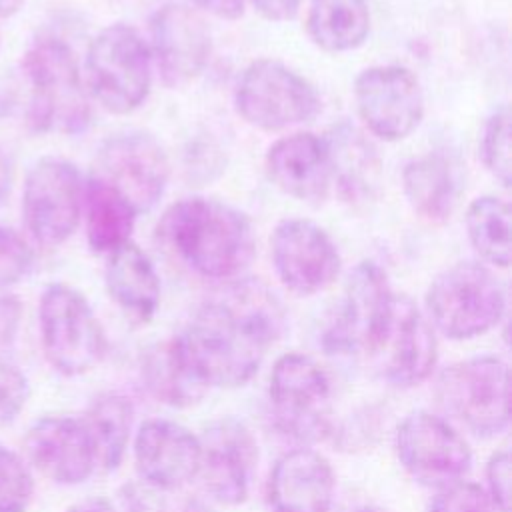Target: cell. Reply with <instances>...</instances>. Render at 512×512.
<instances>
[{"label":"cell","mask_w":512,"mask_h":512,"mask_svg":"<svg viewBox=\"0 0 512 512\" xmlns=\"http://www.w3.org/2000/svg\"><path fill=\"white\" fill-rule=\"evenodd\" d=\"M352 92L360 120L380 140H404L422 122L424 92L406 66L378 64L364 68L356 76Z\"/></svg>","instance_id":"5bb4252c"},{"label":"cell","mask_w":512,"mask_h":512,"mask_svg":"<svg viewBox=\"0 0 512 512\" xmlns=\"http://www.w3.org/2000/svg\"><path fill=\"white\" fill-rule=\"evenodd\" d=\"M142 380L150 396L172 408L194 406L208 392L194 376L174 338L148 350L142 362Z\"/></svg>","instance_id":"f1b7e54d"},{"label":"cell","mask_w":512,"mask_h":512,"mask_svg":"<svg viewBox=\"0 0 512 512\" xmlns=\"http://www.w3.org/2000/svg\"><path fill=\"white\" fill-rule=\"evenodd\" d=\"M200 438L198 476L206 494L222 506L246 502L258 464V444L250 428L234 418H218Z\"/></svg>","instance_id":"2e32d148"},{"label":"cell","mask_w":512,"mask_h":512,"mask_svg":"<svg viewBox=\"0 0 512 512\" xmlns=\"http://www.w3.org/2000/svg\"><path fill=\"white\" fill-rule=\"evenodd\" d=\"M336 492V474L330 460L298 446L276 458L266 482L270 512H330Z\"/></svg>","instance_id":"44dd1931"},{"label":"cell","mask_w":512,"mask_h":512,"mask_svg":"<svg viewBox=\"0 0 512 512\" xmlns=\"http://www.w3.org/2000/svg\"><path fill=\"white\" fill-rule=\"evenodd\" d=\"M270 256L278 280L296 296H314L326 290L342 266L330 234L306 218H286L274 226Z\"/></svg>","instance_id":"9a60e30c"},{"label":"cell","mask_w":512,"mask_h":512,"mask_svg":"<svg viewBox=\"0 0 512 512\" xmlns=\"http://www.w3.org/2000/svg\"><path fill=\"white\" fill-rule=\"evenodd\" d=\"M268 400L276 426L302 446L332 434V382L312 356H278L268 378Z\"/></svg>","instance_id":"ba28073f"},{"label":"cell","mask_w":512,"mask_h":512,"mask_svg":"<svg viewBox=\"0 0 512 512\" xmlns=\"http://www.w3.org/2000/svg\"><path fill=\"white\" fill-rule=\"evenodd\" d=\"M82 210L86 218V240L92 252L110 254L130 240L138 218L136 208L94 174L84 182Z\"/></svg>","instance_id":"484cf974"},{"label":"cell","mask_w":512,"mask_h":512,"mask_svg":"<svg viewBox=\"0 0 512 512\" xmlns=\"http://www.w3.org/2000/svg\"><path fill=\"white\" fill-rule=\"evenodd\" d=\"M402 190L420 218L440 224L452 216L460 202L462 170L448 154L428 152L404 166Z\"/></svg>","instance_id":"cb8c5ba5"},{"label":"cell","mask_w":512,"mask_h":512,"mask_svg":"<svg viewBox=\"0 0 512 512\" xmlns=\"http://www.w3.org/2000/svg\"><path fill=\"white\" fill-rule=\"evenodd\" d=\"M234 108L246 124L278 132L312 122L322 110V100L302 74L278 60L260 58L240 72Z\"/></svg>","instance_id":"9c48e42d"},{"label":"cell","mask_w":512,"mask_h":512,"mask_svg":"<svg viewBox=\"0 0 512 512\" xmlns=\"http://www.w3.org/2000/svg\"><path fill=\"white\" fill-rule=\"evenodd\" d=\"M486 492L498 512H510V454L496 450L484 468Z\"/></svg>","instance_id":"d590c367"},{"label":"cell","mask_w":512,"mask_h":512,"mask_svg":"<svg viewBox=\"0 0 512 512\" xmlns=\"http://www.w3.org/2000/svg\"><path fill=\"white\" fill-rule=\"evenodd\" d=\"M306 32L324 52L356 50L370 32L368 0H310Z\"/></svg>","instance_id":"83f0119b"},{"label":"cell","mask_w":512,"mask_h":512,"mask_svg":"<svg viewBox=\"0 0 512 512\" xmlns=\"http://www.w3.org/2000/svg\"><path fill=\"white\" fill-rule=\"evenodd\" d=\"M152 56L140 32L124 22L102 28L90 42L84 60V84L110 114L138 110L152 86Z\"/></svg>","instance_id":"8992f818"},{"label":"cell","mask_w":512,"mask_h":512,"mask_svg":"<svg viewBox=\"0 0 512 512\" xmlns=\"http://www.w3.org/2000/svg\"><path fill=\"white\" fill-rule=\"evenodd\" d=\"M424 306L436 332L448 340H472L504 318L506 288L486 264L462 260L434 276Z\"/></svg>","instance_id":"277c9868"},{"label":"cell","mask_w":512,"mask_h":512,"mask_svg":"<svg viewBox=\"0 0 512 512\" xmlns=\"http://www.w3.org/2000/svg\"><path fill=\"white\" fill-rule=\"evenodd\" d=\"M466 234L480 258L496 268L510 266V204L494 194L478 196L470 202Z\"/></svg>","instance_id":"f546056e"},{"label":"cell","mask_w":512,"mask_h":512,"mask_svg":"<svg viewBox=\"0 0 512 512\" xmlns=\"http://www.w3.org/2000/svg\"><path fill=\"white\" fill-rule=\"evenodd\" d=\"M22 320V302L14 294H0V346L12 344Z\"/></svg>","instance_id":"74e56055"},{"label":"cell","mask_w":512,"mask_h":512,"mask_svg":"<svg viewBox=\"0 0 512 512\" xmlns=\"http://www.w3.org/2000/svg\"><path fill=\"white\" fill-rule=\"evenodd\" d=\"M394 450L404 472L434 490L464 480L472 468V448L464 434L430 410H414L402 418Z\"/></svg>","instance_id":"8fae6325"},{"label":"cell","mask_w":512,"mask_h":512,"mask_svg":"<svg viewBox=\"0 0 512 512\" xmlns=\"http://www.w3.org/2000/svg\"><path fill=\"white\" fill-rule=\"evenodd\" d=\"M158 234L184 266L208 280L236 278L254 256L250 220L216 198L174 202L160 218Z\"/></svg>","instance_id":"7a4b0ae2"},{"label":"cell","mask_w":512,"mask_h":512,"mask_svg":"<svg viewBox=\"0 0 512 512\" xmlns=\"http://www.w3.org/2000/svg\"><path fill=\"white\" fill-rule=\"evenodd\" d=\"M480 158L486 170L504 186L512 182V158H510V112L508 106L494 110L480 132Z\"/></svg>","instance_id":"4dcf8cb0"},{"label":"cell","mask_w":512,"mask_h":512,"mask_svg":"<svg viewBox=\"0 0 512 512\" xmlns=\"http://www.w3.org/2000/svg\"><path fill=\"white\" fill-rule=\"evenodd\" d=\"M132 456L142 484L172 492L198 476L200 438L180 422L148 418L134 434Z\"/></svg>","instance_id":"ffe728a7"},{"label":"cell","mask_w":512,"mask_h":512,"mask_svg":"<svg viewBox=\"0 0 512 512\" xmlns=\"http://www.w3.org/2000/svg\"><path fill=\"white\" fill-rule=\"evenodd\" d=\"M286 316L262 282L232 280L194 312L174 338L194 376L210 388L248 384L282 336Z\"/></svg>","instance_id":"6da1fadb"},{"label":"cell","mask_w":512,"mask_h":512,"mask_svg":"<svg viewBox=\"0 0 512 512\" xmlns=\"http://www.w3.org/2000/svg\"><path fill=\"white\" fill-rule=\"evenodd\" d=\"M122 506L124 512H166L162 500L158 498V490L148 488L140 482L126 486L122 492Z\"/></svg>","instance_id":"8d00e7d4"},{"label":"cell","mask_w":512,"mask_h":512,"mask_svg":"<svg viewBox=\"0 0 512 512\" xmlns=\"http://www.w3.org/2000/svg\"><path fill=\"white\" fill-rule=\"evenodd\" d=\"M34 474L22 454L0 442V512H28Z\"/></svg>","instance_id":"1f68e13d"},{"label":"cell","mask_w":512,"mask_h":512,"mask_svg":"<svg viewBox=\"0 0 512 512\" xmlns=\"http://www.w3.org/2000/svg\"><path fill=\"white\" fill-rule=\"evenodd\" d=\"M354 512H384V510L374 508V506H364V508H358V510H354Z\"/></svg>","instance_id":"ee69618b"},{"label":"cell","mask_w":512,"mask_h":512,"mask_svg":"<svg viewBox=\"0 0 512 512\" xmlns=\"http://www.w3.org/2000/svg\"><path fill=\"white\" fill-rule=\"evenodd\" d=\"M30 400L28 376L8 358L0 356V426L12 424Z\"/></svg>","instance_id":"836d02e7"},{"label":"cell","mask_w":512,"mask_h":512,"mask_svg":"<svg viewBox=\"0 0 512 512\" xmlns=\"http://www.w3.org/2000/svg\"><path fill=\"white\" fill-rule=\"evenodd\" d=\"M270 182L290 198L322 204L332 188V172L324 138L312 132H292L274 140L266 152Z\"/></svg>","instance_id":"7402d4cb"},{"label":"cell","mask_w":512,"mask_h":512,"mask_svg":"<svg viewBox=\"0 0 512 512\" xmlns=\"http://www.w3.org/2000/svg\"><path fill=\"white\" fill-rule=\"evenodd\" d=\"M22 446L28 466L60 486H78L96 470L92 440L76 416L46 414L34 420Z\"/></svg>","instance_id":"d6986e66"},{"label":"cell","mask_w":512,"mask_h":512,"mask_svg":"<svg viewBox=\"0 0 512 512\" xmlns=\"http://www.w3.org/2000/svg\"><path fill=\"white\" fill-rule=\"evenodd\" d=\"M92 174L120 192L140 214L152 210L164 196L170 160L152 134L124 130L102 142Z\"/></svg>","instance_id":"4fadbf2b"},{"label":"cell","mask_w":512,"mask_h":512,"mask_svg":"<svg viewBox=\"0 0 512 512\" xmlns=\"http://www.w3.org/2000/svg\"><path fill=\"white\" fill-rule=\"evenodd\" d=\"M40 344L48 364L62 376L92 372L106 356V334L90 302L74 286L48 284L38 302Z\"/></svg>","instance_id":"52a82bcc"},{"label":"cell","mask_w":512,"mask_h":512,"mask_svg":"<svg viewBox=\"0 0 512 512\" xmlns=\"http://www.w3.org/2000/svg\"><path fill=\"white\" fill-rule=\"evenodd\" d=\"M104 282L116 306L136 324L154 318L160 306V278L148 254L132 240L106 254Z\"/></svg>","instance_id":"603a6c76"},{"label":"cell","mask_w":512,"mask_h":512,"mask_svg":"<svg viewBox=\"0 0 512 512\" xmlns=\"http://www.w3.org/2000/svg\"><path fill=\"white\" fill-rule=\"evenodd\" d=\"M12 176H14L12 160H10V156H6V152L0 148V202L10 194Z\"/></svg>","instance_id":"b9f144b4"},{"label":"cell","mask_w":512,"mask_h":512,"mask_svg":"<svg viewBox=\"0 0 512 512\" xmlns=\"http://www.w3.org/2000/svg\"><path fill=\"white\" fill-rule=\"evenodd\" d=\"M84 182L64 158L44 156L32 164L22 192V216L32 240L44 248L66 242L82 216Z\"/></svg>","instance_id":"7c38bea8"},{"label":"cell","mask_w":512,"mask_h":512,"mask_svg":"<svg viewBox=\"0 0 512 512\" xmlns=\"http://www.w3.org/2000/svg\"><path fill=\"white\" fill-rule=\"evenodd\" d=\"M34 264V252L14 230L0 226V288L12 286L28 276Z\"/></svg>","instance_id":"e575fe53"},{"label":"cell","mask_w":512,"mask_h":512,"mask_svg":"<svg viewBox=\"0 0 512 512\" xmlns=\"http://www.w3.org/2000/svg\"><path fill=\"white\" fill-rule=\"evenodd\" d=\"M66 512H116L112 502L102 496H90L72 504Z\"/></svg>","instance_id":"60d3db41"},{"label":"cell","mask_w":512,"mask_h":512,"mask_svg":"<svg viewBox=\"0 0 512 512\" xmlns=\"http://www.w3.org/2000/svg\"><path fill=\"white\" fill-rule=\"evenodd\" d=\"M370 360L396 388H414L432 376L438 362L436 330L412 298L396 294L388 326Z\"/></svg>","instance_id":"e0dca14e"},{"label":"cell","mask_w":512,"mask_h":512,"mask_svg":"<svg viewBox=\"0 0 512 512\" xmlns=\"http://www.w3.org/2000/svg\"><path fill=\"white\" fill-rule=\"evenodd\" d=\"M150 56L162 84L182 88L206 68L212 36L204 18L186 4H164L150 18Z\"/></svg>","instance_id":"ac0fdd59"},{"label":"cell","mask_w":512,"mask_h":512,"mask_svg":"<svg viewBox=\"0 0 512 512\" xmlns=\"http://www.w3.org/2000/svg\"><path fill=\"white\" fill-rule=\"evenodd\" d=\"M444 418L478 438H496L510 426V372L500 356L482 354L444 366L434 384Z\"/></svg>","instance_id":"5b68a950"},{"label":"cell","mask_w":512,"mask_h":512,"mask_svg":"<svg viewBox=\"0 0 512 512\" xmlns=\"http://www.w3.org/2000/svg\"><path fill=\"white\" fill-rule=\"evenodd\" d=\"M428 512H498L484 486L460 480L436 490Z\"/></svg>","instance_id":"d6a6232c"},{"label":"cell","mask_w":512,"mask_h":512,"mask_svg":"<svg viewBox=\"0 0 512 512\" xmlns=\"http://www.w3.org/2000/svg\"><path fill=\"white\" fill-rule=\"evenodd\" d=\"M30 86L28 126L38 134H82L90 126V96L72 48L56 36L36 38L22 58Z\"/></svg>","instance_id":"3957f363"},{"label":"cell","mask_w":512,"mask_h":512,"mask_svg":"<svg viewBox=\"0 0 512 512\" xmlns=\"http://www.w3.org/2000/svg\"><path fill=\"white\" fill-rule=\"evenodd\" d=\"M192 4L220 20H238L246 8V0H192Z\"/></svg>","instance_id":"ab89813d"},{"label":"cell","mask_w":512,"mask_h":512,"mask_svg":"<svg viewBox=\"0 0 512 512\" xmlns=\"http://www.w3.org/2000/svg\"><path fill=\"white\" fill-rule=\"evenodd\" d=\"M24 0H0V18H10L22 8Z\"/></svg>","instance_id":"7bdbcfd3"},{"label":"cell","mask_w":512,"mask_h":512,"mask_svg":"<svg viewBox=\"0 0 512 512\" xmlns=\"http://www.w3.org/2000/svg\"><path fill=\"white\" fill-rule=\"evenodd\" d=\"M324 144L328 150L332 186L348 202H364L378 188L380 162L372 144L364 134L342 122L334 126L326 136Z\"/></svg>","instance_id":"d4e9b609"},{"label":"cell","mask_w":512,"mask_h":512,"mask_svg":"<svg viewBox=\"0 0 512 512\" xmlns=\"http://www.w3.org/2000/svg\"><path fill=\"white\" fill-rule=\"evenodd\" d=\"M254 10L270 22H286L296 18L304 0H250Z\"/></svg>","instance_id":"f35d334b"},{"label":"cell","mask_w":512,"mask_h":512,"mask_svg":"<svg viewBox=\"0 0 512 512\" xmlns=\"http://www.w3.org/2000/svg\"><path fill=\"white\" fill-rule=\"evenodd\" d=\"M396 292L386 272L372 260H362L348 274L342 298L322 334V346L338 356L370 360L388 326Z\"/></svg>","instance_id":"30bf717a"},{"label":"cell","mask_w":512,"mask_h":512,"mask_svg":"<svg viewBox=\"0 0 512 512\" xmlns=\"http://www.w3.org/2000/svg\"><path fill=\"white\" fill-rule=\"evenodd\" d=\"M82 422L92 440L96 468L104 472L118 470L132 440V402L114 390L100 392L88 404Z\"/></svg>","instance_id":"4316f807"}]
</instances>
